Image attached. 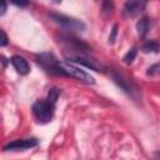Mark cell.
Returning <instances> with one entry per match:
<instances>
[{"mask_svg":"<svg viewBox=\"0 0 160 160\" xmlns=\"http://www.w3.org/2000/svg\"><path fill=\"white\" fill-rule=\"evenodd\" d=\"M6 9H8L6 0H0V16H2L6 12Z\"/></svg>","mask_w":160,"mask_h":160,"instance_id":"ffe728a7","label":"cell"},{"mask_svg":"<svg viewBox=\"0 0 160 160\" xmlns=\"http://www.w3.org/2000/svg\"><path fill=\"white\" fill-rule=\"evenodd\" d=\"M111 78H112V80H114V82H115L122 91H125V92L129 94L130 96L135 98V92H138V90H136L135 85H134L129 79H126L124 75H121V74L118 72V71H112V72H111Z\"/></svg>","mask_w":160,"mask_h":160,"instance_id":"9c48e42d","label":"cell"},{"mask_svg":"<svg viewBox=\"0 0 160 160\" xmlns=\"http://www.w3.org/2000/svg\"><path fill=\"white\" fill-rule=\"evenodd\" d=\"M101 10H102V14L105 16H109L112 12V10H114L112 0H104L102 1V5H101Z\"/></svg>","mask_w":160,"mask_h":160,"instance_id":"9a60e30c","label":"cell"},{"mask_svg":"<svg viewBox=\"0 0 160 160\" xmlns=\"http://www.w3.org/2000/svg\"><path fill=\"white\" fill-rule=\"evenodd\" d=\"M60 72H61V76H70V78L78 79L79 81H82L85 84H94L95 82L94 78L89 72L72 65L71 62L69 64V62H61L60 61Z\"/></svg>","mask_w":160,"mask_h":160,"instance_id":"3957f363","label":"cell"},{"mask_svg":"<svg viewBox=\"0 0 160 160\" xmlns=\"http://www.w3.org/2000/svg\"><path fill=\"white\" fill-rule=\"evenodd\" d=\"M151 28V21L148 16H142L138 22H136V30H138V35L140 38H145L148 35V32L150 31Z\"/></svg>","mask_w":160,"mask_h":160,"instance_id":"8fae6325","label":"cell"},{"mask_svg":"<svg viewBox=\"0 0 160 160\" xmlns=\"http://www.w3.org/2000/svg\"><path fill=\"white\" fill-rule=\"evenodd\" d=\"M14 5L16 6H20V8H25L29 5V0H10Z\"/></svg>","mask_w":160,"mask_h":160,"instance_id":"ac0fdd59","label":"cell"},{"mask_svg":"<svg viewBox=\"0 0 160 160\" xmlns=\"http://www.w3.org/2000/svg\"><path fill=\"white\" fill-rule=\"evenodd\" d=\"M158 70H159V64L156 62V64H154L151 68L148 69L146 74H148V75H155V74H158Z\"/></svg>","mask_w":160,"mask_h":160,"instance_id":"d6986e66","label":"cell"},{"mask_svg":"<svg viewBox=\"0 0 160 160\" xmlns=\"http://www.w3.org/2000/svg\"><path fill=\"white\" fill-rule=\"evenodd\" d=\"M116 35H118V25L115 24L111 29V32H110V36H109V42L110 44H114L115 40H116Z\"/></svg>","mask_w":160,"mask_h":160,"instance_id":"2e32d148","label":"cell"},{"mask_svg":"<svg viewBox=\"0 0 160 160\" xmlns=\"http://www.w3.org/2000/svg\"><path fill=\"white\" fill-rule=\"evenodd\" d=\"M60 94H61L60 89H58V88H51V89L49 90V92H48V98H46V100L50 101L51 104H55V102L58 101Z\"/></svg>","mask_w":160,"mask_h":160,"instance_id":"5bb4252c","label":"cell"},{"mask_svg":"<svg viewBox=\"0 0 160 160\" xmlns=\"http://www.w3.org/2000/svg\"><path fill=\"white\" fill-rule=\"evenodd\" d=\"M36 61L49 74L61 76V72H60V60H58L54 54H51V52H41V54H38L36 55Z\"/></svg>","mask_w":160,"mask_h":160,"instance_id":"5b68a950","label":"cell"},{"mask_svg":"<svg viewBox=\"0 0 160 160\" xmlns=\"http://www.w3.org/2000/svg\"><path fill=\"white\" fill-rule=\"evenodd\" d=\"M66 50L70 51V54H88L91 48L85 44L84 41L79 40L78 38L69 35V34H61L58 40Z\"/></svg>","mask_w":160,"mask_h":160,"instance_id":"7a4b0ae2","label":"cell"},{"mask_svg":"<svg viewBox=\"0 0 160 160\" xmlns=\"http://www.w3.org/2000/svg\"><path fill=\"white\" fill-rule=\"evenodd\" d=\"M136 55H138V48L136 46H132L125 55H124V58H122V61L126 64V65H130L134 60H135V58H136Z\"/></svg>","mask_w":160,"mask_h":160,"instance_id":"4fadbf2b","label":"cell"},{"mask_svg":"<svg viewBox=\"0 0 160 160\" xmlns=\"http://www.w3.org/2000/svg\"><path fill=\"white\" fill-rule=\"evenodd\" d=\"M148 5V0H126L122 8V12L128 18H134L141 14Z\"/></svg>","mask_w":160,"mask_h":160,"instance_id":"52a82bcc","label":"cell"},{"mask_svg":"<svg viewBox=\"0 0 160 160\" xmlns=\"http://www.w3.org/2000/svg\"><path fill=\"white\" fill-rule=\"evenodd\" d=\"M54 105L48 100H38L32 105V114L36 120L41 124H46L51 121L54 116Z\"/></svg>","mask_w":160,"mask_h":160,"instance_id":"277c9868","label":"cell"},{"mask_svg":"<svg viewBox=\"0 0 160 160\" xmlns=\"http://www.w3.org/2000/svg\"><path fill=\"white\" fill-rule=\"evenodd\" d=\"M144 52H158L159 51V42L155 40H149L142 45Z\"/></svg>","mask_w":160,"mask_h":160,"instance_id":"7c38bea8","label":"cell"},{"mask_svg":"<svg viewBox=\"0 0 160 160\" xmlns=\"http://www.w3.org/2000/svg\"><path fill=\"white\" fill-rule=\"evenodd\" d=\"M8 42H9V39H8L6 34L2 30H0V46H6Z\"/></svg>","mask_w":160,"mask_h":160,"instance_id":"e0dca14e","label":"cell"},{"mask_svg":"<svg viewBox=\"0 0 160 160\" xmlns=\"http://www.w3.org/2000/svg\"><path fill=\"white\" fill-rule=\"evenodd\" d=\"M65 59L70 62L84 65L91 70L102 71V65L99 64L94 58H90L88 54H70V55H65Z\"/></svg>","mask_w":160,"mask_h":160,"instance_id":"8992f818","label":"cell"},{"mask_svg":"<svg viewBox=\"0 0 160 160\" xmlns=\"http://www.w3.org/2000/svg\"><path fill=\"white\" fill-rule=\"evenodd\" d=\"M39 144V140L36 138H29V139H18L11 142H8L4 146L5 151H19V150H26L35 148Z\"/></svg>","mask_w":160,"mask_h":160,"instance_id":"ba28073f","label":"cell"},{"mask_svg":"<svg viewBox=\"0 0 160 160\" xmlns=\"http://www.w3.org/2000/svg\"><path fill=\"white\" fill-rule=\"evenodd\" d=\"M54 1H55V2H60L61 0H54Z\"/></svg>","mask_w":160,"mask_h":160,"instance_id":"44dd1931","label":"cell"},{"mask_svg":"<svg viewBox=\"0 0 160 160\" xmlns=\"http://www.w3.org/2000/svg\"><path fill=\"white\" fill-rule=\"evenodd\" d=\"M10 62L12 64L14 69H15L20 75H26V74L30 72V66H29L28 61H26L22 56H20V55H14V56H11Z\"/></svg>","mask_w":160,"mask_h":160,"instance_id":"30bf717a","label":"cell"},{"mask_svg":"<svg viewBox=\"0 0 160 160\" xmlns=\"http://www.w3.org/2000/svg\"><path fill=\"white\" fill-rule=\"evenodd\" d=\"M49 18H50L55 24H58L60 28H62L64 30L70 31V32L84 31L85 28H86L85 24H84L81 20H78V19H75V18H71V16H68V15H64V14L50 12V14H49Z\"/></svg>","mask_w":160,"mask_h":160,"instance_id":"6da1fadb","label":"cell"}]
</instances>
